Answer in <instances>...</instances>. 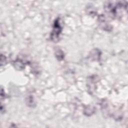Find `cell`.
I'll use <instances>...</instances> for the list:
<instances>
[{"mask_svg": "<svg viewBox=\"0 0 128 128\" xmlns=\"http://www.w3.org/2000/svg\"><path fill=\"white\" fill-rule=\"evenodd\" d=\"M62 31V27L60 22V18H56L52 30L50 35L52 40L54 42H56L58 40L60 34Z\"/></svg>", "mask_w": 128, "mask_h": 128, "instance_id": "obj_1", "label": "cell"}, {"mask_svg": "<svg viewBox=\"0 0 128 128\" xmlns=\"http://www.w3.org/2000/svg\"><path fill=\"white\" fill-rule=\"evenodd\" d=\"M56 56L57 57V58H58V56L60 57V60H62L64 58L63 52L60 50H58L56 51Z\"/></svg>", "mask_w": 128, "mask_h": 128, "instance_id": "obj_2", "label": "cell"}]
</instances>
